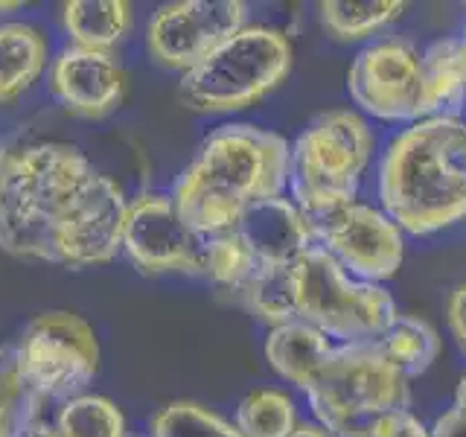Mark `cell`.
I'll use <instances>...</instances> for the list:
<instances>
[{
  "label": "cell",
  "mask_w": 466,
  "mask_h": 437,
  "mask_svg": "<svg viewBox=\"0 0 466 437\" xmlns=\"http://www.w3.org/2000/svg\"><path fill=\"white\" fill-rule=\"evenodd\" d=\"M53 94L79 117H106L120 106L126 73L111 53L67 47L50 70Z\"/></svg>",
  "instance_id": "cell-13"
},
{
  "label": "cell",
  "mask_w": 466,
  "mask_h": 437,
  "mask_svg": "<svg viewBox=\"0 0 466 437\" xmlns=\"http://www.w3.org/2000/svg\"><path fill=\"white\" fill-rule=\"evenodd\" d=\"M455 408L466 417V373L461 376V382H458V393H455Z\"/></svg>",
  "instance_id": "cell-32"
},
{
  "label": "cell",
  "mask_w": 466,
  "mask_h": 437,
  "mask_svg": "<svg viewBox=\"0 0 466 437\" xmlns=\"http://www.w3.org/2000/svg\"><path fill=\"white\" fill-rule=\"evenodd\" d=\"M152 437H245L237 426L198 402H172L152 422Z\"/></svg>",
  "instance_id": "cell-26"
},
{
  "label": "cell",
  "mask_w": 466,
  "mask_h": 437,
  "mask_svg": "<svg viewBox=\"0 0 466 437\" xmlns=\"http://www.w3.org/2000/svg\"><path fill=\"white\" fill-rule=\"evenodd\" d=\"M449 327L455 332L461 350L466 353V283L458 286L449 298Z\"/></svg>",
  "instance_id": "cell-28"
},
{
  "label": "cell",
  "mask_w": 466,
  "mask_h": 437,
  "mask_svg": "<svg viewBox=\"0 0 466 437\" xmlns=\"http://www.w3.org/2000/svg\"><path fill=\"white\" fill-rule=\"evenodd\" d=\"M242 0H178L160 6L149 21V53L157 65L193 70L204 56L245 29Z\"/></svg>",
  "instance_id": "cell-9"
},
{
  "label": "cell",
  "mask_w": 466,
  "mask_h": 437,
  "mask_svg": "<svg viewBox=\"0 0 466 437\" xmlns=\"http://www.w3.org/2000/svg\"><path fill=\"white\" fill-rule=\"evenodd\" d=\"M379 350L405 379L431 368V361L441 353V335L422 318L397 315L393 324L376 339Z\"/></svg>",
  "instance_id": "cell-19"
},
{
  "label": "cell",
  "mask_w": 466,
  "mask_h": 437,
  "mask_svg": "<svg viewBox=\"0 0 466 437\" xmlns=\"http://www.w3.org/2000/svg\"><path fill=\"white\" fill-rule=\"evenodd\" d=\"M56 429L58 437H126V417L111 400L82 393L62 405Z\"/></svg>",
  "instance_id": "cell-24"
},
{
  "label": "cell",
  "mask_w": 466,
  "mask_h": 437,
  "mask_svg": "<svg viewBox=\"0 0 466 437\" xmlns=\"http://www.w3.org/2000/svg\"><path fill=\"white\" fill-rule=\"evenodd\" d=\"M291 271L298 318L332 339L347 344L376 341L397 318L388 291L368 280H350L347 269L324 245L306 248Z\"/></svg>",
  "instance_id": "cell-7"
},
{
  "label": "cell",
  "mask_w": 466,
  "mask_h": 437,
  "mask_svg": "<svg viewBox=\"0 0 466 437\" xmlns=\"http://www.w3.org/2000/svg\"><path fill=\"white\" fill-rule=\"evenodd\" d=\"M329 339L320 330H315L306 320H289V324L271 327L266 339V356L271 361L274 373H280L286 382L306 391L312 376L320 371L332 353Z\"/></svg>",
  "instance_id": "cell-15"
},
{
  "label": "cell",
  "mask_w": 466,
  "mask_h": 437,
  "mask_svg": "<svg viewBox=\"0 0 466 437\" xmlns=\"http://www.w3.org/2000/svg\"><path fill=\"white\" fill-rule=\"evenodd\" d=\"M47 65V41L26 24H0V102L18 99Z\"/></svg>",
  "instance_id": "cell-17"
},
{
  "label": "cell",
  "mask_w": 466,
  "mask_h": 437,
  "mask_svg": "<svg viewBox=\"0 0 466 437\" xmlns=\"http://www.w3.org/2000/svg\"><path fill=\"white\" fill-rule=\"evenodd\" d=\"M298 426L295 402L274 388L251 391L237 408V429L245 437H289Z\"/></svg>",
  "instance_id": "cell-23"
},
{
  "label": "cell",
  "mask_w": 466,
  "mask_h": 437,
  "mask_svg": "<svg viewBox=\"0 0 466 437\" xmlns=\"http://www.w3.org/2000/svg\"><path fill=\"white\" fill-rule=\"evenodd\" d=\"M466 106V62L461 38L431 41L422 53V117H458Z\"/></svg>",
  "instance_id": "cell-16"
},
{
  "label": "cell",
  "mask_w": 466,
  "mask_h": 437,
  "mask_svg": "<svg viewBox=\"0 0 466 437\" xmlns=\"http://www.w3.org/2000/svg\"><path fill=\"white\" fill-rule=\"evenodd\" d=\"M128 201L76 146L35 143L9 152L0 175V248L67 269L123 251Z\"/></svg>",
  "instance_id": "cell-1"
},
{
  "label": "cell",
  "mask_w": 466,
  "mask_h": 437,
  "mask_svg": "<svg viewBox=\"0 0 466 437\" xmlns=\"http://www.w3.org/2000/svg\"><path fill=\"white\" fill-rule=\"evenodd\" d=\"M259 266H295L315 237L295 201L283 196L266 198L248 208L233 228Z\"/></svg>",
  "instance_id": "cell-14"
},
{
  "label": "cell",
  "mask_w": 466,
  "mask_h": 437,
  "mask_svg": "<svg viewBox=\"0 0 466 437\" xmlns=\"http://www.w3.org/2000/svg\"><path fill=\"white\" fill-rule=\"evenodd\" d=\"M289 143L251 123L218 126L175 184V204L201 237L233 230L254 204L283 196Z\"/></svg>",
  "instance_id": "cell-2"
},
{
  "label": "cell",
  "mask_w": 466,
  "mask_h": 437,
  "mask_svg": "<svg viewBox=\"0 0 466 437\" xmlns=\"http://www.w3.org/2000/svg\"><path fill=\"white\" fill-rule=\"evenodd\" d=\"M376 437H431V432L408 408H402V412H393L379 422Z\"/></svg>",
  "instance_id": "cell-27"
},
{
  "label": "cell",
  "mask_w": 466,
  "mask_h": 437,
  "mask_svg": "<svg viewBox=\"0 0 466 437\" xmlns=\"http://www.w3.org/2000/svg\"><path fill=\"white\" fill-rule=\"evenodd\" d=\"M379 198L402 230L426 237L466 216V123L426 117L388 146Z\"/></svg>",
  "instance_id": "cell-3"
},
{
  "label": "cell",
  "mask_w": 466,
  "mask_h": 437,
  "mask_svg": "<svg viewBox=\"0 0 466 437\" xmlns=\"http://www.w3.org/2000/svg\"><path fill=\"white\" fill-rule=\"evenodd\" d=\"M15 9H21V4H0V15H6V12H15Z\"/></svg>",
  "instance_id": "cell-33"
},
{
  "label": "cell",
  "mask_w": 466,
  "mask_h": 437,
  "mask_svg": "<svg viewBox=\"0 0 466 437\" xmlns=\"http://www.w3.org/2000/svg\"><path fill=\"white\" fill-rule=\"evenodd\" d=\"M257 269H259V262L248 251V245L239 239L237 230H225V233H216V237H208L201 274H208L218 289L239 295V289L251 280Z\"/></svg>",
  "instance_id": "cell-25"
},
{
  "label": "cell",
  "mask_w": 466,
  "mask_h": 437,
  "mask_svg": "<svg viewBox=\"0 0 466 437\" xmlns=\"http://www.w3.org/2000/svg\"><path fill=\"white\" fill-rule=\"evenodd\" d=\"M291 47L274 26H245L187 70L178 97L189 111L228 114L254 106L289 76Z\"/></svg>",
  "instance_id": "cell-6"
},
{
  "label": "cell",
  "mask_w": 466,
  "mask_h": 437,
  "mask_svg": "<svg viewBox=\"0 0 466 437\" xmlns=\"http://www.w3.org/2000/svg\"><path fill=\"white\" fill-rule=\"evenodd\" d=\"M320 21L339 38H368L405 12L400 0H329L320 4Z\"/></svg>",
  "instance_id": "cell-22"
},
{
  "label": "cell",
  "mask_w": 466,
  "mask_h": 437,
  "mask_svg": "<svg viewBox=\"0 0 466 437\" xmlns=\"http://www.w3.org/2000/svg\"><path fill=\"white\" fill-rule=\"evenodd\" d=\"M289 437H329V434L320 429L318 422H298L295 432H291Z\"/></svg>",
  "instance_id": "cell-30"
},
{
  "label": "cell",
  "mask_w": 466,
  "mask_h": 437,
  "mask_svg": "<svg viewBox=\"0 0 466 437\" xmlns=\"http://www.w3.org/2000/svg\"><path fill=\"white\" fill-rule=\"evenodd\" d=\"M26 437H58V429H56V426H50V422L38 420L35 426L26 432Z\"/></svg>",
  "instance_id": "cell-31"
},
{
  "label": "cell",
  "mask_w": 466,
  "mask_h": 437,
  "mask_svg": "<svg viewBox=\"0 0 466 437\" xmlns=\"http://www.w3.org/2000/svg\"><path fill=\"white\" fill-rule=\"evenodd\" d=\"M65 29L73 47L111 53L131 29V4L126 0H70L65 4Z\"/></svg>",
  "instance_id": "cell-18"
},
{
  "label": "cell",
  "mask_w": 466,
  "mask_h": 437,
  "mask_svg": "<svg viewBox=\"0 0 466 437\" xmlns=\"http://www.w3.org/2000/svg\"><path fill=\"white\" fill-rule=\"evenodd\" d=\"M373 135L356 111H327L295 140L289 184L309 230L356 201Z\"/></svg>",
  "instance_id": "cell-5"
},
{
  "label": "cell",
  "mask_w": 466,
  "mask_h": 437,
  "mask_svg": "<svg viewBox=\"0 0 466 437\" xmlns=\"http://www.w3.org/2000/svg\"><path fill=\"white\" fill-rule=\"evenodd\" d=\"M306 400L329 437H376L379 422L408 408V379L376 341L344 344L306 385Z\"/></svg>",
  "instance_id": "cell-4"
},
{
  "label": "cell",
  "mask_w": 466,
  "mask_h": 437,
  "mask_svg": "<svg viewBox=\"0 0 466 437\" xmlns=\"http://www.w3.org/2000/svg\"><path fill=\"white\" fill-rule=\"evenodd\" d=\"M208 237L187 222L172 196L143 193L128 201L123 251L143 271H189L201 274Z\"/></svg>",
  "instance_id": "cell-11"
},
{
  "label": "cell",
  "mask_w": 466,
  "mask_h": 437,
  "mask_svg": "<svg viewBox=\"0 0 466 437\" xmlns=\"http://www.w3.org/2000/svg\"><path fill=\"white\" fill-rule=\"evenodd\" d=\"M431 437H466V417L458 412V408H449L446 414L437 417Z\"/></svg>",
  "instance_id": "cell-29"
},
{
  "label": "cell",
  "mask_w": 466,
  "mask_h": 437,
  "mask_svg": "<svg viewBox=\"0 0 466 437\" xmlns=\"http://www.w3.org/2000/svg\"><path fill=\"white\" fill-rule=\"evenodd\" d=\"M350 97L379 120L422 117V56L414 44L385 38L368 44L347 73Z\"/></svg>",
  "instance_id": "cell-10"
},
{
  "label": "cell",
  "mask_w": 466,
  "mask_h": 437,
  "mask_svg": "<svg viewBox=\"0 0 466 437\" xmlns=\"http://www.w3.org/2000/svg\"><path fill=\"white\" fill-rule=\"evenodd\" d=\"M312 237L344 269L368 283L388 280L402 266V228L385 210H376L370 204H347L315 225Z\"/></svg>",
  "instance_id": "cell-12"
},
{
  "label": "cell",
  "mask_w": 466,
  "mask_h": 437,
  "mask_svg": "<svg viewBox=\"0 0 466 437\" xmlns=\"http://www.w3.org/2000/svg\"><path fill=\"white\" fill-rule=\"evenodd\" d=\"M248 312L271 327L298 320V300H295V271L291 266H259L237 295Z\"/></svg>",
  "instance_id": "cell-21"
},
{
  "label": "cell",
  "mask_w": 466,
  "mask_h": 437,
  "mask_svg": "<svg viewBox=\"0 0 466 437\" xmlns=\"http://www.w3.org/2000/svg\"><path fill=\"white\" fill-rule=\"evenodd\" d=\"M44 397L29 385L12 347L0 350V437H26L41 420Z\"/></svg>",
  "instance_id": "cell-20"
},
{
  "label": "cell",
  "mask_w": 466,
  "mask_h": 437,
  "mask_svg": "<svg viewBox=\"0 0 466 437\" xmlns=\"http://www.w3.org/2000/svg\"><path fill=\"white\" fill-rule=\"evenodd\" d=\"M6 158H9V152H4V149H0V175H4V167H6Z\"/></svg>",
  "instance_id": "cell-34"
},
{
  "label": "cell",
  "mask_w": 466,
  "mask_h": 437,
  "mask_svg": "<svg viewBox=\"0 0 466 437\" xmlns=\"http://www.w3.org/2000/svg\"><path fill=\"white\" fill-rule=\"evenodd\" d=\"M461 47H463V62H466V29H463V36H461Z\"/></svg>",
  "instance_id": "cell-35"
},
{
  "label": "cell",
  "mask_w": 466,
  "mask_h": 437,
  "mask_svg": "<svg viewBox=\"0 0 466 437\" xmlns=\"http://www.w3.org/2000/svg\"><path fill=\"white\" fill-rule=\"evenodd\" d=\"M21 371L44 400L82 397L99 371L94 330L73 312H44L29 320L15 347Z\"/></svg>",
  "instance_id": "cell-8"
}]
</instances>
